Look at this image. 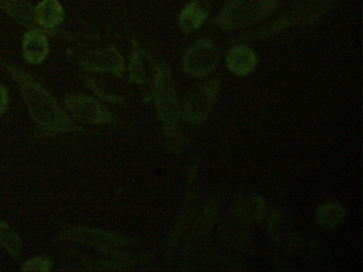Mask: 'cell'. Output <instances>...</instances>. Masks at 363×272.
<instances>
[{"mask_svg": "<svg viewBox=\"0 0 363 272\" xmlns=\"http://www.w3.org/2000/svg\"><path fill=\"white\" fill-rule=\"evenodd\" d=\"M209 14V6L205 1L194 0L188 4L179 15V26L183 33L189 34L199 30Z\"/></svg>", "mask_w": 363, "mask_h": 272, "instance_id": "obj_11", "label": "cell"}, {"mask_svg": "<svg viewBox=\"0 0 363 272\" xmlns=\"http://www.w3.org/2000/svg\"><path fill=\"white\" fill-rule=\"evenodd\" d=\"M235 212L239 218L248 222L257 223L263 219L267 212L265 200L260 196L244 197L238 200Z\"/></svg>", "mask_w": 363, "mask_h": 272, "instance_id": "obj_13", "label": "cell"}, {"mask_svg": "<svg viewBox=\"0 0 363 272\" xmlns=\"http://www.w3.org/2000/svg\"><path fill=\"white\" fill-rule=\"evenodd\" d=\"M219 61L220 52L216 45L208 39L201 38L184 51L181 67L187 76L201 79L211 75Z\"/></svg>", "mask_w": 363, "mask_h": 272, "instance_id": "obj_3", "label": "cell"}, {"mask_svg": "<svg viewBox=\"0 0 363 272\" xmlns=\"http://www.w3.org/2000/svg\"><path fill=\"white\" fill-rule=\"evenodd\" d=\"M63 104L71 115L82 122L101 124L112 119L111 112L105 106L84 94H67L64 97Z\"/></svg>", "mask_w": 363, "mask_h": 272, "instance_id": "obj_6", "label": "cell"}, {"mask_svg": "<svg viewBox=\"0 0 363 272\" xmlns=\"http://www.w3.org/2000/svg\"><path fill=\"white\" fill-rule=\"evenodd\" d=\"M0 63L16 83L31 119L43 131L52 134L81 129L39 81L4 60Z\"/></svg>", "mask_w": 363, "mask_h": 272, "instance_id": "obj_1", "label": "cell"}, {"mask_svg": "<svg viewBox=\"0 0 363 272\" xmlns=\"http://www.w3.org/2000/svg\"><path fill=\"white\" fill-rule=\"evenodd\" d=\"M52 263L46 258L35 256L22 266L21 271L24 272H47L51 270Z\"/></svg>", "mask_w": 363, "mask_h": 272, "instance_id": "obj_17", "label": "cell"}, {"mask_svg": "<svg viewBox=\"0 0 363 272\" xmlns=\"http://www.w3.org/2000/svg\"><path fill=\"white\" fill-rule=\"evenodd\" d=\"M330 3L328 0L304 1L297 5L288 15L278 19L266 28L257 31L253 37L267 36L292 26L313 22L329 9Z\"/></svg>", "mask_w": 363, "mask_h": 272, "instance_id": "obj_5", "label": "cell"}, {"mask_svg": "<svg viewBox=\"0 0 363 272\" xmlns=\"http://www.w3.org/2000/svg\"><path fill=\"white\" fill-rule=\"evenodd\" d=\"M220 87L218 78L195 85L185 95L182 105L183 119L189 123L199 124L206 120Z\"/></svg>", "mask_w": 363, "mask_h": 272, "instance_id": "obj_4", "label": "cell"}, {"mask_svg": "<svg viewBox=\"0 0 363 272\" xmlns=\"http://www.w3.org/2000/svg\"><path fill=\"white\" fill-rule=\"evenodd\" d=\"M86 85L92 91L100 98L110 103H121L124 101L123 98L119 95L114 94L113 93L108 91H104L101 89L96 82L93 77L86 76L84 78Z\"/></svg>", "mask_w": 363, "mask_h": 272, "instance_id": "obj_18", "label": "cell"}, {"mask_svg": "<svg viewBox=\"0 0 363 272\" xmlns=\"http://www.w3.org/2000/svg\"><path fill=\"white\" fill-rule=\"evenodd\" d=\"M345 214V208L340 203L335 201H328L318 208L315 220L323 229H334L340 225Z\"/></svg>", "mask_w": 363, "mask_h": 272, "instance_id": "obj_14", "label": "cell"}, {"mask_svg": "<svg viewBox=\"0 0 363 272\" xmlns=\"http://www.w3.org/2000/svg\"><path fill=\"white\" fill-rule=\"evenodd\" d=\"M48 34L60 35L61 32L57 29L31 28L23 33L21 50L23 58L27 62L39 65L47 58L50 50Z\"/></svg>", "mask_w": 363, "mask_h": 272, "instance_id": "obj_8", "label": "cell"}, {"mask_svg": "<svg viewBox=\"0 0 363 272\" xmlns=\"http://www.w3.org/2000/svg\"><path fill=\"white\" fill-rule=\"evenodd\" d=\"M128 72L130 82L137 85L146 83L145 67L138 50H133L130 55Z\"/></svg>", "mask_w": 363, "mask_h": 272, "instance_id": "obj_16", "label": "cell"}, {"mask_svg": "<svg viewBox=\"0 0 363 272\" xmlns=\"http://www.w3.org/2000/svg\"><path fill=\"white\" fill-rule=\"evenodd\" d=\"M9 102L8 89L0 84V117L6 112Z\"/></svg>", "mask_w": 363, "mask_h": 272, "instance_id": "obj_19", "label": "cell"}, {"mask_svg": "<svg viewBox=\"0 0 363 272\" xmlns=\"http://www.w3.org/2000/svg\"><path fill=\"white\" fill-rule=\"evenodd\" d=\"M33 6L27 0H0V10L17 23L28 28H40L33 18Z\"/></svg>", "mask_w": 363, "mask_h": 272, "instance_id": "obj_12", "label": "cell"}, {"mask_svg": "<svg viewBox=\"0 0 363 272\" xmlns=\"http://www.w3.org/2000/svg\"><path fill=\"white\" fill-rule=\"evenodd\" d=\"M35 24L43 30H53L65 18V12L58 0H41L33 7Z\"/></svg>", "mask_w": 363, "mask_h": 272, "instance_id": "obj_10", "label": "cell"}, {"mask_svg": "<svg viewBox=\"0 0 363 272\" xmlns=\"http://www.w3.org/2000/svg\"><path fill=\"white\" fill-rule=\"evenodd\" d=\"M277 0H232L218 13L214 23L223 29L252 26L269 16Z\"/></svg>", "mask_w": 363, "mask_h": 272, "instance_id": "obj_2", "label": "cell"}, {"mask_svg": "<svg viewBox=\"0 0 363 272\" xmlns=\"http://www.w3.org/2000/svg\"><path fill=\"white\" fill-rule=\"evenodd\" d=\"M0 245L13 259H19L23 252L19 236L4 221H0Z\"/></svg>", "mask_w": 363, "mask_h": 272, "instance_id": "obj_15", "label": "cell"}, {"mask_svg": "<svg viewBox=\"0 0 363 272\" xmlns=\"http://www.w3.org/2000/svg\"><path fill=\"white\" fill-rule=\"evenodd\" d=\"M258 58L255 51L245 45H238L228 53L225 63L230 72L238 77L252 73L257 65Z\"/></svg>", "mask_w": 363, "mask_h": 272, "instance_id": "obj_9", "label": "cell"}, {"mask_svg": "<svg viewBox=\"0 0 363 272\" xmlns=\"http://www.w3.org/2000/svg\"><path fill=\"white\" fill-rule=\"evenodd\" d=\"M79 65L86 72L111 73L118 77H121L125 72L123 55L114 45L88 52L79 62Z\"/></svg>", "mask_w": 363, "mask_h": 272, "instance_id": "obj_7", "label": "cell"}]
</instances>
